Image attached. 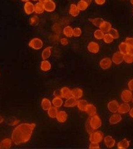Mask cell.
Masks as SVG:
<instances>
[{"label":"cell","mask_w":133,"mask_h":149,"mask_svg":"<svg viewBox=\"0 0 133 149\" xmlns=\"http://www.w3.org/2000/svg\"><path fill=\"white\" fill-rule=\"evenodd\" d=\"M118 49L119 51H120L121 54L125 55L129 52L130 47L128 46V45L125 42H121L120 45H119Z\"/></svg>","instance_id":"cell-28"},{"label":"cell","mask_w":133,"mask_h":149,"mask_svg":"<svg viewBox=\"0 0 133 149\" xmlns=\"http://www.w3.org/2000/svg\"><path fill=\"white\" fill-rule=\"evenodd\" d=\"M83 1H85V2H86L88 4H90L91 2H92V1L93 0H83Z\"/></svg>","instance_id":"cell-51"},{"label":"cell","mask_w":133,"mask_h":149,"mask_svg":"<svg viewBox=\"0 0 133 149\" xmlns=\"http://www.w3.org/2000/svg\"><path fill=\"white\" fill-rule=\"evenodd\" d=\"M82 34L81 29L80 27H75L73 29V36L75 37H79Z\"/></svg>","instance_id":"cell-40"},{"label":"cell","mask_w":133,"mask_h":149,"mask_svg":"<svg viewBox=\"0 0 133 149\" xmlns=\"http://www.w3.org/2000/svg\"><path fill=\"white\" fill-rule=\"evenodd\" d=\"M44 45L43 41L38 37H35V38L32 39L29 42V46L31 48L34 50H40L42 48Z\"/></svg>","instance_id":"cell-4"},{"label":"cell","mask_w":133,"mask_h":149,"mask_svg":"<svg viewBox=\"0 0 133 149\" xmlns=\"http://www.w3.org/2000/svg\"><path fill=\"white\" fill-rule=\"evenodd\" d=\"M130 142L127 139H123L117 143V147L120 149H126L130 147Z\"/></svg>","instance_id":"cell-27"},{"label":"cell","mask_w":133,"mask_h":149,"mask_svg":"<svg viewBox=\"0 0 133 149\" xmlns=\"http://www.w3.org/2000/svg\"><path fill=\"white\" fill-rule=\"evenodd\" d=\"M127 86L129 90L131 91H133V78L128 82L127 83Z\"/></svg>","instance_id":"cell-46"},{"label":"cell","mask_w":133,"mask_h":149,"mask_svg":"<svg viewBox=\"0 0 133 149\" xmlns=\"http://www.w3.org/2000/svg\"><path fill=\"white\" fill-rule=\"evenodd\" d=\"M123 1H125V0H123Z\"/></svg>","instance_id":"cell-57"},{"label":"cell","mask_w":133,"mask_h":149,"mask_svg":"<svg viewBox=\"0 0 133 149\" xmlns=\"http://www.w3.org/2000/svg\"><path fill=\"white\" fill-rule=\"evenodd\" d=\"M80 11L78 8L77 4L72 3L70 4L69 8V14L73 17H77L79 15Z\"/></svg>","instance_id":"cell-21"},{"label":"cell","mask_w":133,"mask_h":149,"mask_svg":"<svg viewBox=\"0 0 133 149\" xmlns=\"http://www.w3.org/2000/svg\"><path fill=\"white\" fill-rule=\"evenodd\" d=\"M89 21L92 23L95 27H100L101 24H102V22L104 21V19L103 18L101 17H96L93 19H89Z\"/></svg>","instance_id":"cell-34"},{"label":"cell","mask_w":133,"mask_h":149,"mask_svg":"<svg viewBox=\"0 0 133 149\" xmlns=\"http://www.w3.org/2000/svg\"><path fill=\"white\" fill-rule=\"evenodd\" d=\"M122 120V117L120 113H113L109 119V123L111 125H115Z\"/></svg>","instance_id":"cell-11"},{"label":"cell","mask_w":133,"mask_h":149,"mask_svg":"<svg viewBox=\"0 0 133 149\" xmlns=\"http://www.w3.org/2000/svg\"><path fill=\"white\" fill-rule=\"evenodd\" d=\"M24 11L27 15H31L34 13V4L30 1L24 4Z\"/></svg>","instance_id":"cell-13"},{"label":"cell","mask_w":133,"mask_h":149,"mask_svg":"<svg viewBox=\"0 0 133 149\" xmlns=\"http://www.w3.org/2000/svg\"><path fill=\"white\" fill-rule=\"evenodd\" d=\"M58 109L56 108L55 106H52L48 111H47V114L48 116L50 118L52 119H55L56 118L57 114L58 113Z\"/></svg>","instance_id":"cell-32"},{"label":"cell","mask_w":133,"mask_h":149,"mask_svg":"<svg viewBox=\"0 0 133 149\" xmlns=\"http://www.w3.org/2000/svg\"><path fill=\"white\" fill-rule=\"evenodd\" d=\"M52 47L51 46H49L42 50L41 56H42V58L43 60H47L50 57L52 54Z\"/></svg>","instance_id":"cell-26"},{"label":"cell","mask_w":133,"mask_h":149,"mask_svg":"<svg viewBox=\"0 0 133 149\" xmlns=\"http://www.w3.org/2000/svg\"><path fill=\"white\" fill-rule=\"evenodd\" d=\"M130 109V105L128 104L127 102H123V103H121L119 106L118 112V113H120L121 114H125L129 113Z\"/></svg>","instance_id":"cell-14"},{"label":"cell","mask_w":133,"mask_h":149,"mask_svg":"<svg viewBox=\"0 0 133 149\" xmlns=\"http://www.w3.org/2000/svg\"><path fill=\"white\" fill-rule=\"evenodd\" d=\"M104 143L108 148H113L116 144V141L112 136H107L103 138Z\"/></svg>","instance_id":"cell-12"},{"label":"cell","mask_w":133,"mask_h":149,"mask_svg":"<svg viewBox=\"0 0 133 149\" xmlns=\"http://www.w3.org/2000/svg\"><path fill=\"white\" fill-rule=\"evenodd\" d=\"M111 60L113 63L115 65H120L124 62V55L120 51L114 52L113 54Z\"/></svg>","instance_id":"cell-6"},{"label":"cell","mask_w":133,"mask_h":149,"mask_svg":"<svg viewBox=\"0 0 133 149\" xmlns=\"http://www.w3.org/2000/svg\"><path fill=\"white\" fill-rule=\"evenodd\" d=\"M100 45L99 44L94 41H91L87 45V49L90 53L97 54L100 51Z\"/></svg>","instance_id":"cell-8"},{"label":"cell","mask_w":133,"mask_h":149,"mask_svg":"<svg viewBox=\"0 0 133 149\" xmlns=\"http://www.w3.org/2000/svg\"><path fill=\"white\" fill-rule=\"evenodd\" d=\"M95 3L99 6L103 5V4L106 2V0H94Z\"/></svg>","instance_id":"cell-45"},{"label":"cell","mask_w":133,"mask_h":149,"mask_svg":"<svg viewBox=\"0 0 133 149\" xmlns=\"http://www.w3.org/2000/svg\"><path fill=\"white\" fill-rule=\"evenodd\" d=\"M44 6L45 11L51 13L56 10V4L53 0H48V1L44 3Z\"/></svg>","instance_id":"cell-9"},{"label":"cell","mask_w":133,"mask_h":149,"mask_svg":"<svg viewBox=\"0 0 133 149\" xmlns=\"http://www.w3.org/2000/svg\"><path fill=\"white\" fill-rule=\"evenodd\" d=\"M109 33L111 35V36L113 37L114 39H118L120 37V34H119L118 31L115 29V28H113L110 31Z\"/></svg>","instance_id":"cell-39"},{"label":"cell","mask_w":133,"mask_h":149,"mask_svg":"<svg viewBox=\"0 0 133 149\" xmlns=\"http://www.w3.org/2000/svg\"><path fill=\"white\" fill-rule=\"evenodd\" d=\"M36 127L35 123H21L13 129L11 134L13 142L16 146L27 143L30 141Z\"/></svg>","instance_id":"cell-1"},{"label":"cell","mask_w":133,"mask_h":149,"mask_svg":"<svg viewBox=\"0 0 133 149\" xmlns=\"http://www.w3.org/2000/svg\"><path fill=\"white\" fill-rule=\"evenodd\" d=\"M124 62L126 63L131 64L133 63V55L127 53L124 55Z\"/></svg>","instance_id":"cell-37"},{"label":"cell","mask_w":133,"mask_h":149,"mask_svg":"<svg viewBox=\"0 0 133 149\" xmlns=\"http://www.w3.org/2000/svg\"><path fill=\"white\" fill-rule=\"evenodd\" d=\"M130 3L132 5H133V0H130Z\"/></svg>","instance_id":"cell-54"},{"label":"cell","mask_w":133,"mask_h":149,"mask_svg":"<svg viewBox=\"0 0 133 149\" xmlns=\"http://www.w3.org/2000/svg\"><path fill=\"white\" fill-rule=\"evenodd\" d=\"M4 122V118L2 117V116L0 115V124H1Z\"/></svg>","instance_id":"cell-50"},{"label":"cell","mask_w":133,"mask_h":149,"mask_svg":"<svg viewBox=\"0 0 133 149\" xmlns=\"http://www.w3.org/2000/svg\"><path fill=\"white\" fill-rule=\"evenodd\" d=\"M131 101H132V104H133V96H132V98Z\"/></svg>","instance_id":"cell-56"},{"label":"cell","mask_w":133,"mask_h":149,"mask_svg":"<svg viewBox=\"0 0 133 149\" xmlns=\"http://www.w3.org/2000/svg\"><path fill=\"white\" fill-rule=\"evenodd\" d=\"M125 42L130 47L133 48V38L132 37H128L125 39Z\"/></svg>","instance_id":"cell-41"},{"label":"cell","mask_w":133,"mask_h":149,"mask_svg":"<svg viewBox=\"0 0 133 149\" xmlns=\"http://www.w3.org/2000/svg\"><path fill=\"white\" fill-rule=\"evenodd\" d=\"M132 96V91L130 90H125L121 93V98L124 102H127L128 103L129 102L131 101Z\"/></svg>","instance_id":"cell-7"},{"label":"cell","mask_w":133,"mask_h":149,"mask_svg":"<svg viewBox=\"0 0 133 149\" xmlns=\"http://www.w3.org/2000/svg\"><path fill=\"white\" fill-rule=\"evenodd\" d=\"M84 95V91L81 88H75L72 90V96L75 97V98L79 100L81 97L83 96Z\"/></svg>","instance_id":"cell-22"},{"label":"cell","mask_w":133,"mask_h":149,"mask_svg":"<svg viewBox=\"0 0 133 149\" xmlns=\"http://www.w3.org/2000/svg\"><path fill=\"white\" fill-rule=\"evenodd\" d=\"M88 122L91 127L93 128L94 130L98 129L101 126H102V119H100L99 116L97 114H95L93 116H91L90 118L88 119Z\"/></svg>","instance_id":"cell-2"},{"label":"cell","mask_w":133,"mask_h":149,"mask_svg":"<svg viewBox=\"0 0 133 149\" xmlns=\"http://www.w3.org/2000/svg\"><path fill=\"white\" fill-rule=\"evenodd\" d=\"M68 115L65 111H58V113L56 116V119L58 123H64L67 120Z\"/></svg>","instance_id":"cell-16"},{"label":"cell","mask_w":133,"mask_h":149,"mask_svg":"<svg viewBox=\"0 0 133 149\" xmlns=\"http://www.w3.org/2000/svg\"><path fill=\"white\" fill-rule=\"evenodd\" d=\"M103 134L102 132L100 130H97V131H93L90 134L89 140L90 142H95V143H100L102 142L103 139Z\"/></svg>","instance_id":"cell-3"},{"label":"cell","mask_w":133,"mask_h":149,"mask_svg":"<svg viewBox=\"0 0 133 149\" xmlns=\"http://www.w3.org/2000/svg\"><path fill=\"white\" fill-rule=\"evenodd\" d=\"M99 28L100 29L102 30L104 34L109 33L110 31H111V29H112V25L109 22L104 21Z\"/></svg>","instance_id":"cell-18"},{"label":"cell","mask_w":133,"mask_h":149,"mask_svg":"<svg viewBox=\"0 0 133 149\" xmlns=\"http://www.w3.org/2000/svg\"><path fill=\"white\" fill-rule=\"evenodd\" d=\"M40 70L43 72H48L52 68V65L49 60H43L40 63Z\"/></svg>","instance_id":"cell-19"},{"label":"cell","mask_w":133,"mask_h":149,"mask_svg":"<svg viewBox=\"0 0 133 149\" xmlns=\"http://www.w3.org/2000/svg\"><path fill=\"white\" fill-rule=\"evenodd\" d=\"M45 11V9L44 6V3L40 1L34 4V12L37 15H40Z\"/></svg>","instance_id":"cell-25"},{"label":"cell","mask_w":133,"mask_h":149,"mask_svg":"<svg viewBox=\"0 0 133 149\" xmlns=\"http://www.w3.org/2000/svg\"><path fill=\"white\" fill-rule=\"evenodd\" d=\"M11 138H5L0 142V148H10L12 146Z\"/></svg>","instance_id":"cell-23"},{"label":"cell","mask_w":133,"mask_h":149,"mask_svg":"<svg viewBox=\"0 0 133 149\" xmlns=\"http://www.w3.org/2000/svg\"><path fill=\"white\" fill-rule=\"evenodd\" d=\"M77 6L80 11H84L87 8H88L89 4L83 1V0H80V1L78 2Z\"/></svg>","instance_id":"cell-33"},{"label":"cell","mask_w":133,"mask_h":149,"mask_svg":"<svg viewBox=\"0 0 133 149\" xmlns=\"http://www.w3.org/2000/svg\"><path fill=\"white\" fill-rule=\"evenodd\" d=\"M60 42H61V44L63 46H66L68 44V40L67 38H62L60 40Z\"/></svg>","instance_id":"cell-44"},{"label":"cell","mask_w":133,"mask_h":149,"mask_svg":"<svg viewBox=\"0 0 133 149\" xmlns=\"http://www.w3.org/2000/svg\"><path fill=\"white\" fill-rule=\"evenodd\" d=\"M112 63L113 62L111 58L109 57H104L100 60L99 65L100 68L102 70H107L109 69L111 67Z\"/></svg>","instance_id":"cell-5"},{"label":"cell","mask_w":133,"mask_h":149,"mask_svg":"<svg viewBox=\"0 0 133 149\" xmlns=\"http://www.w3.org/2000/svg\"><path fill=\"white\" fill-rule=\"evenodd\" d=\"M52 102L48 98H43L41 101V108L44 111H48L52 107Z\"/></svg>","instance_id":"cell-24"},{"label":"cell","mask_w":133,"mask_h":149,"mask_svg":"<svg viewBox=\"0 0 133 149\" xmlns=\"http://www.w3.org/2000/svg\"><path fill=\"white\" fill-rule=\"evenodd\" d=\"M85 112L90 117H91V116L97 114V108L93 104H88L86 106Z\"/></svg>","instance_id":"cell-20"},{"label":"cell","mask_w":133,"mask_h":149,"mask_svg":"<svg viewBox=\"0 0 133 149\" xmlns=\"http://www.w3.org/2000/svg\"><path fill=\"white\" fill-rule=\"evenodd\" d=\"M132 13H133V10H132Z\"/></svg>","instance_id":"cell-58"},{"label":"cell","mask_w":133,"mask_h":149,"mask_svg":"<svg viewBox=\"0 0 133 149\" xmlns=\"http://www.w3.org/2000/svg\"><path fill=\"white\" fill-rule=\"evenodd\" d=\"M32 1H38L39 0H32Z\"/></svg>","instance_id":"cell-55"},{"label":"cell","mask_w":133,"mask_h":149,"mask_svg":"<svg viewBox=\"0 0 133 149\" xmlns=\"http://www.w3.org/2000/svg\"><path fill=\"white\" fill-rule=\"evenodd\" d=\"M63 34L67 37H72L73 34V29L70 26H67L63 29Z\"/></svg>","instance_id":"cell-31"},{"label":"cell","mask_w":133,"mask_h":149,"mask_svg":"<svg viewBox=\"0 0 133 149\" xmlns=\"http://www.w3.org/2000/svg\"><path fill=\"white\" fill-rule=\"evenodd\" d=\"M30 0H21V1H22V2H24V3H26V2H28V1H29Z\"/></svg>","instance_id":"cell-53"},{"label":"cell","mask_w":133,"mask_h":149,"mask_svg":"<svg viewBox=\"0 0 133 149\" xmlns=\"http://www.w3.org/2000/svg\"><path fill=\"white\" fill-rule=\"evenodd\" d=\"M39 18L38 16H33L29 19V23L31 26H35L39 24Z\"/></svg>","instance_id":"cell-38"},{"label":"cell","mask_w":133,"mask_h":149,"mask_svg":"<svg viewBox=\"0 0 133 149\" xmlns=\"http://www.w3.org/2000/svg\"><path fill=\"white\" fill-rule=\"evenodd\" d=\"M103 40L105 43L109 44L112 43L114 39L109 33H105L103 38Z\"/></svg>","instance_id":"cell-36"},{"label":"cell","mask_w":133,"mask_h":149,"mask_svg":"<svg viewBox=\"0 0 133 149\" xmlns=\"http://www.w3.org/2000/svg\"><path fill=\"white\" fill-rule=\"evenodd\" d=\"M128 53H129V54H132V55H133V48H132V47H130L129 52H128Z\"/></svg>","instance_id":"cell-49"},{"label":"cell","mask_w":133,"mask_h":149,"mask_svg":"<svg viewBox=\"0 0 133 149\" xmlns=\"http://www.w3.org/2000/svg\"><path fill=\"white\" fill-rule=\"evenodd\" d=\"M129 114L130 116V117L133 118V108H132L131 109H130V111H129Z\"/></svg>","instance_id":"cell-48"},{"label":"cell","mask_w":133,"mask_h":149,"mask_svg":"<svg viewBox=\"0 0 133 149\" xmlns=\"http://www.w3.org/2000/svg\"><path fill=\"white\" fill-rule=\"evenodd\" d=\"M77 99L72 96L70 97H68V98H67L65 100L63 106L64 107H65V108H73V107L77 106Z\"/></svg>","instance_id":"cell-15"},{"label":"cell","mask_w":133,"mask_h":149,"mask_svg":"<svg viewBox=\"0 0 133 149\" xmlns=\"http://www.w3.org/2000/svg\"><path fill=\"white\" fill-rule=\"evenodd\" d=\"M85 128H86V130L87 132H88L89 134H91V132H93L94 131V130L93 129V128L91 127V125H90V123L88 122V120L87 121V122L86 123V124H85Z\"/></svg>","instance_id":"cell-42"},{"label":"cell","mask_w":133,"mask_h":149,"mask_svg":"<svg viewBox=\"0 0 133 149\" xmlns=\"http://www.w3.org/2000/svg\"><path fill=\"white\" fill-rule=\"evenodd\" d=\"M119 106H120V104H119L118 101L116 100L110 101L107 104L108 109L112 113H117L119 108Z\"/></svg>","instance_id":"cell-10"},{"label":"cell","mask_w":133,"mask_h":149,"mask_svg":"<svg viewBox=\"0 0 133 149\" xmlns=\"http://www.w3.org/2000/svg\"><path fill=\"white\" fill-rule=\"evenodd\" d=\"M47 1H48V0H39V1L42 3H44L45 2H46Z\"/></svg>","instance_id":"cell-52"},{"label":"cell","mask_w":133,"mask_h":149,"mask_svg":"<svg viewBox=\"0 0 133 149\" xmlns=\"http://www.w3.org/2000/svg\"><path fill=\"white\" fill-rule=\"evenodd\" d=\"M88 102H87V101L85 100H78L77 106L78 109H79L80 111L85 112L86 106L88 105Z\"/></svg>","instance_id":"cell-30"},{"label":"cell","mask_w":133,"mask_h":149,"mask_svg":"<svg viewBox=\"0 0 133 149\" xmlns=\"http://www.w3.org/2000/svg\"><path fill=\"white\" fill-rule=\"evenodd\" d=\"M104 33L101 29L95 30L93 33L94 37L97 40H102L104 37Z\"/></svg>","instance_id":"cell-35"},{"label":"cell","mask_w":133,"mask_h":149,"mask_svg":"<svg viewBox=\"0 0 133 149\" xmlns=\"http://www.w3.org/2000/svg\"><path fill=\"white\" fill-rule=\"evenodd\" d=\"M60 94L62 98H65L67 99L68 97H72V90H70V88H68V87H63L61 89L60 91Z\"/></svg>","instance_id":"cell-17"},{"label":"cell","mask_w":133,"mask_h":149,"mask_svg":"<svg viewBox=\"0 0 133 149\" xmlns=\"http://www.w3.org/2000/svg\"><path fill=\"white\" fill-rule=\"evenodd\" d=\"M18 123H19V120L15 119V120H13L12 122L10 123V125H15L17 124Z\"/></svg>","instance_id":"cell-47"},{"label":"cell","mask_w":133,"mask_h":149,"mask_svg":"<svg viewBox=\"0 0 133 149\" xmlns=\"http://www.w3.org/2000/svg\"><path fill=\"white\" fill-rule=\"evenodd\" d=\"M88 147H89V148H100V146L99 143L91 142Z\"/></svg>","instance_id":"cell-43"},{"label":"cell","mask_w":133,"mask_h":149,"mask_svg":"<svg viewBox=\"0 0 133 149\" xmlns=\"http://www.w3.org/2000/svg\"><path fill=\"white\" fill-rule=\"evenodd\" d=\"M52 104L54 106L56 107V108H59L63 104V101L62 99V97L59 96H56L54 98H53Z\"/></svg>","instance_id":"cell-29"}]
</instances>
